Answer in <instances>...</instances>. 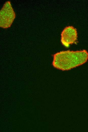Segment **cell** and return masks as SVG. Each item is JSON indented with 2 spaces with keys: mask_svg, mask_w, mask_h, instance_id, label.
<instances>
[{
  "mask_svg": "<svg viewBox=\"0 0 88 132\" xmlns=\"http://www.w3.org/2000/svg\"><path fill=\"white\" fill-rule=\"evenodd\" d=\"M16 15L11 2H6L0 11V26L3 28L10 27L15 18Z\"/></svg>",
  "mask_w": 88,
  "mask_h": 132,
  "instance_id": "obj_2",
  "label": "cell"
},
{
  "mask_svg": "<svg viewBox=\"0 0 88 132\" xmlns=\"http://www.w3.org/2000/svg\"><path fill=\"white\" fill-rule=\"evenodd\" d=\"M77 33L76 29L72 26L65 27L61 34V41L65 46L75 42L77 39Z\"/></svg>",
  "mask_w": 88,
  "mask_h": 132,
  "instance_id": "obj_3",
  "label": "cell"
},
{
  "mask_svg": "<svg viewBox=\"0 0 88 132\" xmlns=\"http://www.w3.org/2000/svg\"><path fill=\"white\" fill-rule=\"evenodd\" d=\"M88 59V52L85 50L63 51L53 55L52 65L57 69L67 71L85 63Z\"/></svg>",
  "mask_w": 88,
  "mask_h": 132,
  "instance_id": "obj_1",
  "label": "cell"
}]
</instances>
